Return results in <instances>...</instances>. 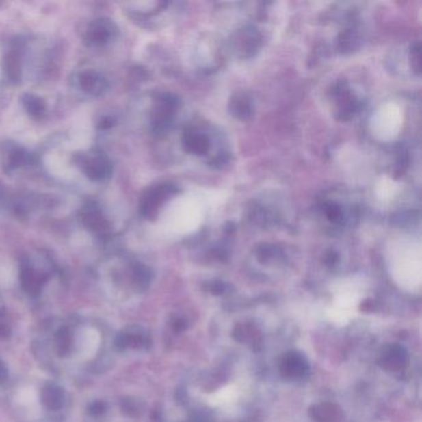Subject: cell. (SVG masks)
I'll return each instance as SVG.
<instances>
[{
    "label": "cell",
    "instance_id": "cell-6",
    "mask_svg": "<svg viewBox=\"0 0 422 422\" xmlns=\"http://www.w3.org/2000/svg\"><path fill=\"white\" fill-rule=\"evenodd\" d=\"M79 85L83 91L91 92L93 94H99L105 87L104 78L94 71L85 72L79 77Z\"/></svg>",
    "mask_w": 422,
    "mask_h": 422
},
{
    "label": "cell",
    "instance_id": "cell-4",
    "mask_svg": "<svg viewBox=\"0 0 422 422\" xmlns=\"http://www.w3.org/2000/svg\"><path fill=\"white\" fill-rule=\"evenodd\" d=\"M114 31L116 25L111 20L98 19L92 24L85 39L90 42V45H103L111 38Z\"/></svg>",
    "mask_w": 422,
    "mask_h": 422
},
{
    "label": "cell",
    "instance_id": "cell-8",
    "mask_svg": "<svg viewBox=\"0 0 422 422\" xmlns=\"http://www.w3.org/2000/svg\"><path fill=\"white\" fill-rule=\"evenodd\" d=\"M21 101H23L26 111H29L31 116L38 117L45 111V102L41 98L33 96V94H25Z\"/></svg>",
    "mask_w": 422,
    "mask_h": 422
},
{
    "label": "cell",
    "instance_id": "cell-10",
    "mask_svg": "<svg viewBox=\"0 0 422 422\" xmlns=\"http://www.w3.org/2000/svg\"><path fill=\"white\" fill-rule=\"evenodd\" d=\"M18 401L21 406H25L27 409H33L34 406L38 405V395L33 389L27 388V389L20 390L18 394Z\"/></svg>",
    "mask_w": 422,
    "mask_h": 422
},
{
    "label": "cell",
    "instance_id": "cell-7",
    "mask_svg": "<svg viewBox=\"0 0 422 422\" xmlns=\"http://www.w3.org/2000/svg\"><path fill=\"white\" fill-rule=\"evenodd\" d=\"M183 145L187 148V150L195 153V154H203L208 148L207 139L205 137H201L198 134H191L185 137Z\"/></svg>",
    "mask_w": 422,
    "mask_h": 422
},
{
    "label": "cell",
    "instance_id": "cell-3",
    "mask_svg": "<svg viewBox=\"0 0 422 422\" xmlns=\"http://www.w3.org/2000/svg\"><path fill=\"white\" fill-rule=\"evenodd\" d=\"M207 403L217 409L229 410L241 400V389L238 384H229L207 395Z\"/></svg>",
    "mask_w": 422,
    "mask_h": 422
},
{
    "label": "cell",
    "instance_id": "cell-11",
    "mask_svg": "<svg viewBox=\"0 0 422 422\" xmlns=\"http://www.w3.org/2000/svg\"><path fill=\"white\" fill-rule=\"evenodd\" d=\"M327 215L330 217V220H332V221H337L338 218L341 217V209L336 206H330L327 209Z\"/></svg>",
    "mask_w": 422,
    "mask_h": 422
},
{
    "label": "cell",
    "instance_id": "cell-2",
    "mask_svg": "<svg viewBox=\"0 0 422 422\" xmlns=\"http://www.w3.org/2000/svg\"><path fill=\"white\" fill-rule=\"evenodd\" d=\"M79 163L83 168L85 175L88 176L92 180H103L105 177L111 175V163L108 159L101 154H93L91 156H85L82 154L79 156Z\"/></svg>",
    "mask_w": 422,
    "mask_h": 422
},
{
    "label": "cell",
    "instance_id": "cell-9",
    "mask_svg": "<svg viewBox=\"0 0 422 422\" xmlns=\"http://www.w3.org/2000/svg\"><path fill=\"white\" fill-rule=\"evenodd\" d=\"M5 71H7L8 77L12 81H18L20 77V64L19 57L15 52H10L5 57Z\"/></svg>",
    "mask_w": 422,
    "mask_h": 422
},
{
    "label": "cell",
    "instance_id": "cell-5",
    "mask_svg": "<svg viewBox=\"0 0 422 422\" xmlns=\"http://www.w3.org/2000/svg\"><path fill=\"white\" fill-rule=\"evenodd\" d=\"M99 345H101V336L96 330L88 328L82 332L81 341L78 343L81 357L83 359L94 357V354L97 353L98 348H99Z\"/></svg>",
    "mask_w": 422,
    "mask_h": 422
},
{
    "label": "cell",
    "instance_id": "cell-1",
    "mask_svg": "<svg viewBox=\"0 0 422 422\" xmlns=\"http://www.w3.org/2000/svg\"><path fill=\"white\" fill-rule=\"evenodd\" d=\"M362 299L363 298L359 293L342 291V293L333 298L331 306L326 307V317L334 325L345 326L350 324L356 317Z\"/></svg>",
    "mask_w": 422,
    "mask_h": 422
}]
</instances>
